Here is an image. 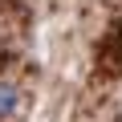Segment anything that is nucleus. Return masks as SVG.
<instances>
[{
    "label": "nucleus",
    "instance_id": "f257e3e1",
    "mask_svg": "<svg viewBox=\"0 0 122 122\" xmlns=\"http://www.w3.org/2000/svg\"><path fill=\"white\" fill-rule=\"evenodd\" d=\"M16 110H20V90L12 81H0V122H8Z\"/></svg>",
    "mask_w": 122,
    "mask_h": 122
}]
</instances>
